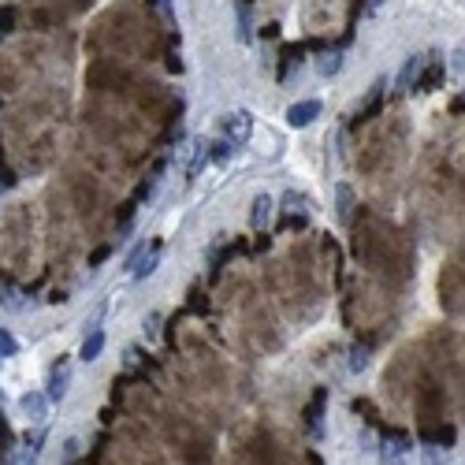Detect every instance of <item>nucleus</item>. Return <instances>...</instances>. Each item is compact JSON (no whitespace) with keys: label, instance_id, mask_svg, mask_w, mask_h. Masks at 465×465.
<instances>
[{"label":"nucleus","instance_id":"obj_8","mask_svg":"<svg viewBox=\"0 0 465 465\" xmlns=\"http://www.w3.org/2000/svg\"><path fill=\"white\" fill-rule=\"evenodd\" d=\"M421 71H424V56L421 53H413V56H406V63H402V71H398V89H413V82L421 79Z\"/></svg>","mask_w":465,"mask_h":465},{"label":"nucleus","instance_id":"obj_22","mask_svg":"<svg viewBox=\"0 0 465 465\" xmlns=\"http://www.w3.org/2000/svg\"><path fill=\"white\" fill-rule=\"evenodd\" d=\"M0 361H4V357H0Z\"/></svg>","mask_w":465,"mask_h":465},{"label":"nucleus","instance_id":"obj_20","mask_svg":"<svg viewBox=\"0 0 465 465\" xmlns=\"http://www.w3.org/2000/svg\"><path fill=\"white\" fill-rule=\"evenodd\" d=\"M79 439H68V443H63V458H68V461H75V458H79Z\"/></svg>","mask_w":465,"mask_h":465},{"label":"nucleus","instance_id":"obj_16","mask_svg":"<svg viewBox=\"0 0 465 465\" xmlns=\"http://www.w3.org/2000/svg\"><path fill=\"white\" fill-rule=\"evenodd\" d=\"M105 313H108V302H97V309L86 317V331H94V328H101V320H105Z\"/></svg>","mask_w":465,"mask_h":465},{"label":"nucleus","instance_id":"obj_19","mask_svg":"<svg viewBox=\"0 0 465 465\" xmlns=\"http://www.w3.org/2000/svg\"><path fill=\"white\" fill-rule=\"evenodd\" d=\"M365 365H369V354H365V350H354V354H350V369H354V372H361Z\"/></svg>","mask_w":465,"mask_h":465},{"label":"nucleus","instance_id":"obj_1","mask_svg":"<svg viewBox=\"0 0 465 465\" xmlns=\"http://www.w3.org/2000/svg\"><path fill=\"white\" fill-rule=\"evenodd\" d=\"M216 127H219V134H224L231 146L238 149V146H246L250 134H253V115L250 112H224Z\"/></svg>","mask_w":465,"mask_h":465},{"label":"nucleus","instance_id":"obj_17","mask_svg":"<svg viewBox=\"0 0 465 465\" xmlns=\"http://www.w3.org/2000/svg\"><path fill=\"white\" fill-rule=\"evenodd\" d=\"M141 257H146V242H138V246H134L131 253H127V261H123V268H127V272H134V268H138V261H141Z\"/></svg>","mask_w":465,"mask_h":465},{"label":"nucleus","instance_id":"obj_21","mask_svg":"<svg viewBox=\"0 0 465 465\" xmlns=\"http://www.w3.org/2000/svg\"><path fill=\"white\" fill-rule=\"evenodd\" d=\"M157 324H160V317H157V313L146 317V335H157Z\"/></svg>","mask_w":465,"mask_h":465},{"label":"nucleus","instance_id":"obj_6","mask_svg":"<svg viewBox=\"0 0 465 465\" xmlns=\"http://www.w3.org/2000/svg\"><path fill=\"white\" fill-rule=\"evenodd\" d=\"M272 212H276V201L268 198V193H257L253 205H250V227L265 231V227H268V219H272Z\"/></svg>","mask_w":465,"mask_h":465},{"label":"nucleus","instance_id":"obj_7","mask_svg":"<svg viewBox=\"0 0 465 465\" xmlns=\"http://www.w3.org/2000/svg\"><path fill=\"white\" fill-rule=\"evenodd\" d=\"M320 115V101H298V105L287 108V123L291 127H309Z\"/></svg>","mask_w":465,"mask_h":465},{"label":"nucleus","instance_id":"obj_13","mask_svg":"<svg viewBox=\"0 0 465 465\" xmlns=\"http://www.w3.org/2000/svg\"><path fill=\"white\" fill-rule=\"evenodd\" d=\"M317 68H320V75H324V79H331V75H339V71H343V53H328L324 60L317 63Z\"/></svg>","mask_w":465,"mask_h":465},{"label":"nucleus","instance_id":"obj_4","mask_svg":"<svg viewBox=\"0 0 465 465\" xmlns=\"http://www.w3.org/2000/svg\"><path fill=\"white\" fill-rule=\"evenodd\" d=\"M19 409H23V417H27V421L42 424L49 417V398H45V391H27V395L19 398Z\"/></svg>","mask_w":465,"mask_h":465},{"label":"nucleus","instance_id":"obj_5","mask_svg":"<svg viewBox=\"0 0 465 465\" xmlns=\"http://www.w3.org/2000/svg\"><path fill=\"white\" fill-rule=\"evenodd\" d=\"M205 164H209V141H205V138H193V141H190V149H186V160H183L186 179L201 175V167H205Z\"/></svg>","mask_w":465,"mask_h":465},{"label":"nucleus","instance_id":"obj_12","mask_svg":"<svg viewBox=\"0 0 465 465\" xmlns=\"http://www.w3.org/2000/svg\"><path fill=\"white\" fill-rule=\"evenodd\" d=\"M231 141L227 138H219V141H209V160H216V164H227L231 160Z\"/></svg>","mask_w":465,"mask_h":465},{"label":"nucleus","instance_id":"obj_9","mask_svg":"<svg viewBox=\"0 0 465 465\" xmlns=\"http://www.w3.org/2000/svg\"><path fill=\"white\" fill-rule=\"evenodd\" d=\"M101 350H105V331H101V328L86 331V339H82V346H79V357H82V361H97Z\"/></svg>","mask_w":465,"mask_h":465},{"label":"nucleus","instance_id":"obj_2","mask_svg":"<svg viewBox=\"0 0 465 465\" xmlns=\"http://www.w3.org/2000/svg\"><path fill=\"white\" fill-rule=\"evenodd\" d=\"M68 387H71V365H68V357H60V361H53V365H49V376H45V398H49V402H63Z\"/></svg>","mask_w":465,"mask_h":465},{"label":"nucleus","instance_id":"obj_10","mask_svg":"<svg viewBox=\"0 0 465 465\" xmlns=\"http://www.w3.org/2000/svg\"><path fill=\"white\" fill-rule=\"evenodd\" d=\"M235 37L242 45H250L253 42V30H250V8L246 4H238L235 8Z\"/></svg>","mask_w":465,"mask_h":465},{"label":"nucleus","instance_id":"obj_15","mask_svg":"<svg viewBox=\"0 0 465 465\" xmlns=\"http://www.w3.org/2000/svg\"><path fill=\"white\" fill-rule=\"evenodd\" d=\"M0 302H4V309H11V313H23V309H27V302H19L15 291H0Z\"/></svg>","mask_w":465,"mask_h":465},{"label":"nucleus","instance_id":"obj_3","mask_svg":"<svg viewBox=\"0 0 465 465\" xmlns=\"http://www.w3.org/2000/svg\"><path fill=\"white\" fill-rule=\"evenodd\" d=\"M376 450H380V465H406L413 454V443L406 435H391V439H383Z\"/></svg>","mask_w":465,"mask_h":465},{"label":"nucleus","instance_id":"obj_14","mask_svg":"<svg viewBox=\"0 0 465 465\" xmlns=\"http://www.w3.org/2000/svg\"><path fill=\"white\" fill-rule=\"evenodd\" d=\"M19 354V343H15V335H11L8 328H0V357H15Z\"/></svg>","mask_w":465,"mask_h":465},{"label":"nucleus","instance_id":"obj_18","mask_svg":"<svg viewBox=\"0 0 465 465\" xmlns=\"http://www.w3.org/2000/svg\"><path fill=\"white\" fill-rule=\"evenodd\" d=\"M424 461H428V465H450V458H447V454H439L435 447H424Z\"/></svg>","mask_w":465,"mask_h":465},{"label":"nucleus","instance_id":"obj_11","mask_svg":"<svg viewBox=\"0 0 465 465\" xmlns=\"http://www.w3.org/2000/svg\"><path fill=\"white\" fill-rule=\"evenodd\" d=\"M157 265H160V246L153 250V253H146V257L138 261V268H134V279H146V276H153V272H157Z\"/></svg>","mask_w":465,"mask_h":465}]
</instances>
